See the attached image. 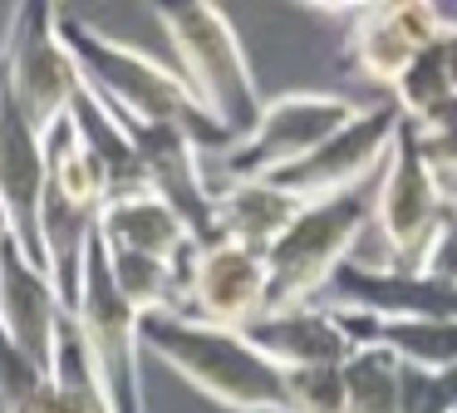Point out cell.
<instances>
[{
  "mask_svg": "<svg viewBox=\"0 0 457 413\" xmlns=\"http://www.w3.org/2000/svg\"><path fill=\"white\" fill-rule=\"evenodd\" d=\"M60 39L74 55L79 79L113 108V114L133 118V123H162L187 133L202 153H227L237 138L207 114V108L192 98V88L182 84V74L172 64H162L158 55L138 45H123V39L104 35L89 20H74L60 10Z\"/></svg>",
  "mask_w": 457,
  "mask_h": 413,
  "instance_id": "6da1fadb",
  "label": "cell"
},
{
  "mask_svg": "<svg viewBox=\"0 0 457 413\" xmlns=\"http://www.w3.org/2000/svg\"><path fill=\"white\" fill-rule=\"evenodd\" d=\"M138 340L202 399L231 413H286V374L241 330L192 320V315H143Z\"/></svg>",
  "mask_w": 457,
  "mask_h": 413,
  "instance_id": "7a4b0ae2",
  "label": "cell"
},
{
  "mask_svg": "<svg viewBox=\"0 0 457 413\" xmlns=\"http://www.w3.org/2000/svg\"><path fill=\"white\" fill-rule=\"evenodd\" d=\"M153 15H158L162 35H168L172 55H178L172 69L192 88V98L231 138H246L266 98L256 88V74H251V59L241 49V35L231 25V15L221 5H197V0H187V5H158Z\"/></svg>",
  "mask_w": 457,
  "mask_h": 413,
  "instance_id": "3957f363",
  "label": "cell"
},
{
  "mask_svg": "<svg viewBox=\"0 0 457 413\" xmlns=\"http://www.w3.org/2000/svg\"><path fill=\"white\" fill-rule=\"evenodd\" d=\"M447 212H453V197H447L443 177L428 167L418 128L403 118L394 133V153H388L384 173H378V187L369 192V232L384 246L378 266L423 271Z\"/></svg>",
  "mask_w": 457,
  "mask_h": 413,
  "instance_id": "277c9868",
  "label": "cell"
},
{
  "mask_svg": "<svg viewBox=\"0 0 457 413\" xmlns=\"http://www.w3.org/2000/svg\"><path fill=\"white\" fill-rule=\"evenodd\" d=\"M364 232H369V192H345V197L300 206V216L266 251L270 310L315 305L320 291L329 285V275L345 261H354Z\"/></svg>",
  "mask_w": 457,
  "mask_h": 413,
  "instance_id": "5b68a950",
  "label": "cell"
},
{
  "mask_svg": "<svg viewBox=\"0 0 457 413\" xmlns=\"http://www.w3.org/2000/svg\"><path fill=\"white\" fill-rule=\"evenodd\" d=\"M364 104L345 94H325V88H290V94H276L261 104L256 123H251L246 138L217 153L221 182L231 177H276L286 167H295L300 157H310L320 143L339 133L349 118Z\"/></svg>",
  "mask_w": 457,
  "mask_h": 413,
  "instance_id": "8992f818",
  "label": "cell"
},
{
  "mask_svg": "<svg viewBox=\"0 0 457 413\" xmlns=\"http://www.w3.org/2000/svg\"><path fill=\"white\" fill-rule=\"evenodd\" d=\"M70 315L79 324L84 350H89L104 389H109L113 413H148V399H143V340H138L143 315L119 295V285L109 275V251H104L99 236L84 256L79 300H74Z\"/></svg>",
  "mask_w": 457,
  "mask_h": 413,
  "instance_id": "52a82bcc",
  "label": "cell"
},
{
  "mask_svg": "<svg viewBox=\"0 0 457 413\" xmlns=\"http://www.w3.org/2000/svg\"><path fill=\"white\" fill-rule=\"evenodd\" d=\"M0 84L40 138H50L70 118V104L79 94V69H74V55L60 39V10L50 5L15 10V30L5 39V55H0Z\"/></svg>",
  "mask_w": 457,
  "mask_h": 413,
  "instance_id": "ba28073f",
  "label": "cell"
},
{
  "mask_svg": "<svg viewBox=\"0 0 457 413\" xmlns=\"http://www.w3.org/2000/svg\"><path fill=\"white\" fill-rule=\"evenodd\" d=\"M398 123H403V118H398L394 104H364L329 143H320L310 157H300L295 167L276 173L270 182L286 187L300 202H325V197L364 192V182L374 173H384L388 153H394Z\"/></svg>",
  "mask_w": 457,
  "mask_h": 413,
  "instance_id": "9c48e42d",
  "label": "cell"
},
{
  "mask_svg": "<svg viewBox=\"0 0 457 413\" xmlns=\"http://www.w3.org/2000/svg\"><path fill=\"white\" fill-rule=\"evenodd\" d=\"M320 15L345 20V64H354L364 79L394 88L398 74L423 55L443 30L437 5H315Z\"/></svg>",
  "mask_w": 457,
  "mask_h": 413,
  "instance_id": "30bf717a",
  "label": "cell"
},
{
  "mask_svg": "<svg viewBox=\"0 0 457 413\" xmlns=\"http://www.w3.org/2000/svg\"><path fill=\"white\" fill-rule=\"evenodd\" d=\"M315 305L339 315H374V320H457V285L428 271L345 261Z\"/></svg>",
  "mask_w": 457,
  "mask_h": 413,
  "instance_id": "8fae6325",
  "label": "cell"
},
{
  "mask_svg": "<svg viewBox=\"0 0 457 413\" xmlns=\"http://www.w3.org/2000/svg\"><path fill=\"white\" fill-rule=\"evenodd\" d=\"M270 310V275L266 256L246 251L237 241L197 246L187 271V310L192 320L221 324V330H246Z\"/></svg>",
  "mask_w": 457,
  "mask_h": 413,
  "instance_id": "7c38bea8",
  "label": "cell"
},
{
  "mask_svg": "<svg viewBox=\"0 0 457 413\" xmlns=\"http://www.w3.org/2000/svg\"><path fill=\"white\" fill-rule=\"evenodd\" d=\"M64 315L70 310H64L50 271H40V266L21 251L15 236H0V334H5L25 359H35L50 374Z\"/></svg>",
  "mask_w": 457,
  "mask_h": 413,
  "instance_id": "4fadbf2b",
  "label": "cell"
},
{
  "mask_svg": "<svg viewBox=\"0 0 457 413\" xmlns=\"http://www.w3.org/2000/svg\"><path fill=\"white\" fill-rule=\"evenodd\" d=\"M40 202H45V138L21 118L0 84V206L21 251L45 271V241H40Z\"/></svg>",
  "mask_w": 457,
  "mask_h": 413,
  "instance_id": "5bb4252c",
  "label": "cell"
},
{
  "mask_svg": "<svg viewBox=\"0 0 457 413\" xmlns=\"http://www.w3.org/2000/svg\"><path fill=\"white\" fill-rule=\"evenodd\" d=\"M251 344L266 354L276 369H315V364H345L359 350L349 340L345 320L325 305H290V310H266L256 324H246Z\"/></svg>",
  "mask_w": 457,
  "mask_h": 413,
  "instance_id": "9a60e30c",
  "label": "cell"
},
{
  "mask_svg": "<svg viewBox=\"0 0 457 413\" xmlns=\"http://www.w3.org/2000/svg\"><path fill=\"white\" fill-rule=\"evenodd\" d=\"M300 197L276 187L270 177H231L217 182V241H237L266 256L276 236L300 216Z\"/></svg>",
  "mask_w": 457,
  "mask_h": 413,
  "instance_id": "2e32d148",
  "label": "cell"
},
{
  "mask_svg": "<svg viewBox=\"0 0 457 413\" xmlns=\"http://www.w3.org/2000/svg\"><path fill=\"white\" fill-rule=\"evenodd\" d=\"M99 241L104 251H133V256H158V261H182L192 251V232L182 226V216L172 212L162 197L138 192L119 197L104 206L99 216Z\"/></svg>",
  "mask_w": 457,
  "mask_h": 413,
  "instance_id": "e0dca14e",
  "label": "cell"
},
{
  "mask_svg": "<svg viewBox=\"0 0 457 413\" xmlns=\"http://www.w3.org/2000/svg\"><path fill=\"white\" fill-rule=\"evenodd\" d=\"M64 123H70V128H74V138H79V143L94 153V163L104 167L113 202H119V197H138V192H148V177H143L138 148H133V138H129V128H123V118L113 114V108L104 104V98L94 94V88L84 84V79H79V94H74L70 118H64Z\"/></svg>",
  "mask_w": 457,
  "mask_h": 413,
  "instance_id": "ac0fdd59",
  "label": "cell"
},
{
  "mask_svg": "<svg viewBox=\"0 0 457 413\" xmlns=\"http://www.w3.org/2000/svg\"><path fill=\"white\" fill-rule=\"evenodd\" d=\"M339 320L354 344L394 354L408 374L457 369V320H374V315H339Z\"/></svg>",
  "mask_w": 457,
  "mask_h": 413,
  "instance_id": "d6986e66",
  "label": "cell"
},
{
  "mask_svg": "<svg viewBox=\"0 0 457 413\" xmlns=\"http://www.w3.org/2000/svg\"><path fill=\"white\" fill-rule=\"evenodd\" d=\"M192 246L182 261H158V256H133V251H109V275L119 295L138 315H182L187 310V271H192Z\"/></svg>",
  "mask_w": 457,
  "mask_h": 413,
  "instance_id": "ffe728a7",
  "label": "cell"
},
{
  "mask_svg": "<svg viewBox=\"0 0 457 413\" xmlns=\"http://www.w3.org/2000/svg\"><path fill=\"white\" fill-rule=\"evenodd\" d=\"M50 384H54V399H60V413H113L109 389H104L89 350H84V334L74 324V315H64L60 340H54Z\"/></svg>",
  "mask_w": 457,
  "mask_h": 413,
  "instance_id": "44dd1931",
  "label": "cell"
},
{
  "mask_svg": "<svg viewBox=\"0 0 457 413\" xmlns=\"http://www.w3.org/2000/svg\"><path fill=\"white\" fill-rule=\"evenodd\" d=\"M345 413H408L403 409V364L384 350L359 344L345 359Z\"/></svg>",
  "mask_w": 457,
  "mask_h": 413,
  "instance_id": "7402d4cb",
  "label": "cell"
},
{
  "mask_svg": "<svg viewBox=\"0 0 457 413\" xmlns=\"http://www.w3.org/2000/svg\"><path fill=\"white\" fill-rule=\"evenodd\" d=\"M280 374H286V413H345V364Z\"/></svg>",
  "mask_w": 457,
  "mask_h": 413,
  "instance_id": "603a6c76",
  "label": "cell"
},
{
  "mask_svg": "<svg viewBox=\"0 0 457 413\" xmlns=\"http://www.w3.org/2000/svg\"><path fill=\"white\" fill-rule=\"evenodd\" d=\"M418 143H423L428 167H433V173L443 177V187L453 192L457 187V118H447V123H437V128H418Z\"/></svg>",
  "mask_w": 457,
  "mask_h": 413,
  "instance_id": "cb8c5ba5",
  "label": "cell"
},
{
  "mask_svg": "<svg viewBox=\"0 0 457 413\" xmlns=\"http://www.w3.org/2000/svg\"><path fill=\"white\" fill-rule=\"evenodd\" d=\"M423 271L437 275V281H447V285H457V206L447 212L443 232H437L433 251H428V261H423Z\"/></svg>",
  "mask_w": 457,
  "mask_h": 413,
  "instance_id": "d4e9b609",
  "label": "cell"
},
{
  "mask_svg": "<svg viewBox=\"0 0 457 413\" xmlns=\"http://www.w3.org/2000/svg\"><path fill=\"white\" fill-rule=\"evenodd\" d=\"M433 49H437V59H443V74H447V84H453V94H457V20L443 15V30H437Z\"/></svg>",
  "mask_w": 457,
  "mask_h": 413,
  "instance_id": "484cf974",
  "label": "cell"
},
{
  "mask_svg": "<svg viewBox=\"0 0 457 413\" xmlns=\"http://www.w3.org/2000/svg\"><path fill=\"white\" fill-rule=\"evenodd\" d=\"M0 236H11V222H5V206H0Z\"/></svg>",
  "mask_w": 457,
  "mask_h": 413,
  "instance_id": "4316f807",
  "label": "cell"
},
{
  "mask_svg": "<svg viewBox=\"0 0 457 413\" xmlns=\"http://www.w3.org/2000/svg\"><path fill=\"white\" fill-rule=\"evenodd\" d=\"M0 413H5V409H0Z\"/></svg>",
  "mask_w": 457,
  "mask_h": 413,
  "instance_id": "83f0119b",
  "label": "cell"
}]
</instances>
